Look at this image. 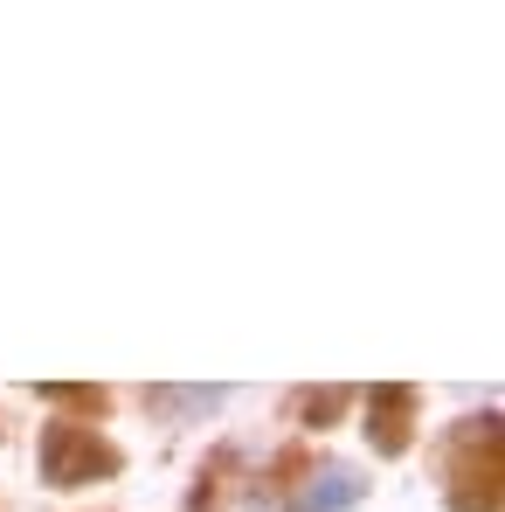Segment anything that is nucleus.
<instances>
[{"label":"nucleus","mask_w":505,"mask_h":512,"mask_svg":"<svg viewBox=\"0 0 505 512\" xmlns=\"http://www.w3.org/2000/svg\"><path fill=\"white\" fill-rule=\"evenodd\" d=\"M409 409V388H374V443L395 457L402 450V429H395V416Z\"/></svg>","instance_id":"4"},{"label":"nucleus","mask_w":505,"mask_h":512,"mask_svg":"<svg viewBox=\"0 0 505 512\" xmlns=\"http://www.w3.org/2000/svg\"><path fill=\"white\" fill-rule=\"evenodd\" d=\"M160 416H215L222 402H229V388H153L146 395Z\"/></svg>","instance_id":"3"},{"label":"nucleus","mask_w":505,"mask_h":512,"mask_svg":"<svg viewBox=\"0 0 505 512\" xmlns=\"http://www.w3.org/2000/svg\"><path fill=\"white\" fill-rule=\"evenodd\" d=\"M346 409V388H326V395H312V416H319V429H326V416H339Z\"/></svg>","instance_id":"5"},{"label":"nucleus","mask_w":505,"mask_h":512,"mask_svg":"<svg viewBox=\"0 0 505 512\" xmlns=\"http://www.w3.org/2000/svg\"><path fill=\"white\" fill-rule=\"evenodd\" d=\"M111 471H118V450L97 443L90 429H77V423H49L42 429V478H49L56 492L90 485V478H111Z\"/></svg>","instance_id":"1"},{"label":"nucleus","mask_w":505,"mask_h":512,"mask_svg":"<svg viewBox=\"0 0 505 512\" xmlns=\"http://www.w3.org/2000/svg\"><path fill=\"white\" fill-rule=\"evenodd\" d=\"M360 499H367V478H360V471H346V464H326V471H312V478H305L298 512H353Z\"/></svg>","instance_id":"2"}]
</instances>
